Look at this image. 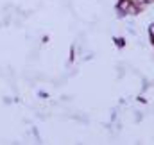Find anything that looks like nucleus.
Listing matches in <instances>:
<instances>
[{"instance_id": "f257e3e1", "label": "nucleus", "mask_w": 154, "mask_h": 145, "mask_svg": "<svg viewBox=\"0 0 154 145\" xmlns=\"http://www.w3.org/2000/svg\"><path fill=\"white\" fill-rule=\"evenodd\" d=\"M151 32H152V34H154V25H152V27H151Z\"/></svg>"}]
</instances>
